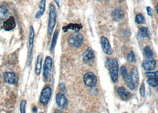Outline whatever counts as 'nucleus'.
<instances>
[{"label": "nucleus", "mask_w": 158, "mask_h": 113, "mask_svg": "<svg viewBox=\"0 0 158 113\" xmlns=\"http://www.w3.org/2000/svg\"><path fill=\"white\" fill-rule=\"evenodd\" d=\"M106 67L110 72L112 81L117 82L118 77L119 71L117 60L115 58H108L106 61Z\"/></svg>", "instance_id": "1"}, {"label": "nucleus", "mask_w": 158, "mask_h": 113, "mask_svg": "<svg viewBox=\"0 0 158 113\" xmlns=\"http://www.w3.org/2000/svg\"><path fill=\"white\" fill-rule=\"evenodd\" d=\"M56 11L55 6L53 4H51L49 6V19L48 23V33L49 35H51L53 32L54 29L56 26Z\"/></svg>", "instance_id": "2"}, {"label": "nucleus", "mask_w": 158, "mask_h": 113, "mask_svg": "<svg viewBox=\"0 0 158 113\" xmlns=\"http://www.w3.org/2000/svg\"><path fill=\"white\" fill-rule=\"evenodd\" d=\"M84 37L81 33L75 32L73 33L69 37L68 41L72 47L75 48H79L83 44Z\"/></svg>", "instance_id": "3"}, {"label": "nucleus", "mask_w": 158, "mask_h": 113, "mask_svg": "<svg viewBox=\"0 0 158 113\" xmlns=\"http://www.w3.org/2000/svg\"><path fill=\"white\" fill-rule=\"evenodd\" d=\"M35 37V32L33 26H31L29 30V39H28V43H29V52H28V56H27V65H30L32 63V52H33V40Z\"/></svg>", "instance_id": "4"}, {"label": "nucleus", "mask_w": 158, "mask_h": 113, "mask_svg": "<svg viewBox=\"0 0 158 113\" xmlns=\"http://www.w3.org/2000/svg\"><path fill=\"white\" fill-rule=\"evenodd\" d=\"M83 81L87 86L89 88H94L97 83V77L93 72H89L84 75Z\"/></svg>", "instance_id": "5"}, {"label": "nucleus", "mask_w": 158, "mask_h": 113, "mask_svg": "<svg viewBox=\"0 0 158 113\" xmlns=\"http://www.w3.org/2000/svg\"><path fill=\"white\" fill-rule=\"evenodd\" d=\"M52 67V60L51 57L47 56L45 60L43 68V76L45 79H48L51 76Z\"/></svg>", "instance_id": "6"}, {"label": "nucleus", "mask_w": 158, "mask_h": 113, "mask_svg": "<svg viewBox=\"0 0 158 113\" xmlns=\"http://www.w3.org/2000/svg\"><path fill=\"white\" fill-rule=\"evenodd\" d=\"M52 94V90L50 87L47 86L42 90L40 97V103L44 105H46L49 103Z\"/></svg>", "instance_id": "7"}, {"label": "nucleus", "mask_w": 158, "mask_h": 113, "mask_svg": "<svg viewBox=\"0 0 158 113\" xmlns=\"http://www.w3.org/2000/svg\"><path fill=\"white\" fill-rule=\"evenodd\" d=\"M101 47L103 51L105 54L111 56L113 53V50L111 47L110 41L105 36H102L101 37Z\"/></svg>", "instance_id": "8"}, {"label": "nucleus", "mask_w": 158, "mask_h": 113, "mask_svg": "<svg viewBox=\"0 0 158 113\" xmlns=\"http://www.w3.org/2000/svg\"><path fill=\"white\" fill-rule=\"evenodd\" d=\"M4 81L10 85H15L18 82V77L16 74L11 72H7L4 74L3 76Z\"/></svg>", "instance_id": "9"}, {"label": "nucleus", "mask_w": 158, "mask_h": 113, "mask_svg": "<svg viewBox=\"0 0 158 113\" xmlns=\"http://www.w3.org/2000/svg\"><path fill=\"white\" fill-rule=\"evenodd\" d=\"M143 69L148 72H150L156 69V61L155 60H144L143 62Z\"/></svg>", "instance_id": "10"}, {"label": "nucleus", "mask_w": 158, "mask_h": 113, "mask_svg": "<svg viewBox=\"0 0 158 113\" xmlns=\"http://www.w3.org/2000/svg\"><path fill=\"white\" fill-rule=\"evenodd\" d=\"M56 102L59 107L64 108L68 105V101L63 94L58 93L56 96Z\"/></svg>", "instance_id": "11"}, {"label": "nucleus", "mask_w": 158, "mask_h": 113, "mask_svg": "<svg viewBox=\"0 0 158 113\" xmlns=\"http://www.w3.org/2000/svg\"><path fill=\"white\" fill-rule=\"evenodd\" d=\"M16 23L13 17H10L3 23V28L6 31H10L14 29L16 27Z\"/></svg>", "instance_id": "12"}, {"label": "nucleus", "mask_w": 158, "mask_h": 113, "mask_svg": "<svg viewBox=\"0 0 158 113\" xmlns=\"http://www.w3.org/2000/svg\"><path fill=\"white\" fill-rule=\"evenodd\" d=\"M112 16L114 19V20L116 22H120L123 20L124 16V11L121 8H115L112 14Z\"/></svg>", "instance_id": "13"}, {"label": "nucleus", "mask_w": 158, "mask_h": 113, "mask_svg": "<svg viewBox=\"0 0 158 113\" xmlns=\"http://www.w3.org/2000/svg\"><path fill=\"white\" fill-rule=\"evenodd\" d=\"M119 97L123 100H128L131 96V94L129 90L124 87H119L117 90Z\"/></svg>", "instance_id": "14"}, {"label": "nucleus", "mask_w": 158, "mask_h": 113, "mask_svg": "<svg viewBox=\"0 0 158 113\" xmlns=\"http://www.w3.org/2000/svg\"><path fill=\"white\" fill-rule=\"evenodd\" d=\"M95 57V54L93 51V49L91 48H88L84 52L83 54V60L85 62L89 61L94 59Z\"/></svg>", "instance_id": "15"}, {"label": "nucleus", "mask_w": 158, "mask_h": 113, "mask_svg": "<svg viewBox=\"0 0 158 113\" xmlns=\"http://www.w3.org/2000/svg\"><path fill=\"white\" fill-rule=\"evenodd\" d=\"M43 60V54L40 53L37 57L35 65V73L36 75H40L42 70V63Z\"/></svg>", "instance_id": "16"}, {"label": "nucleus", "mask_w": 158, "mask_h": 113, "mask_svg": "<svg viewBox=\"0 0 158 113\" xmlns=\"http://www.w3.org/2000/svg\"><path fill=\"white\" fill-rule=\"evenodd\" d=\"M81 28H82V26L81 24L71 23V24H69L63 27V30L64 32H67L70 29L75 31L76 32H79V30L81 29Z\"/></svg>", "instance_id": "17"}, {"label": "nucleus", "mask_w": 158, "mask_h": 113, "mask_svg": "<svg viewBox=\"0 0 158 113\" xmlns=\"http://www.w3.org/2000/svg\"><path fill=\"white\" fill-rule=\"evenodd\" d=\"M45 4L46 1L45 0H41L39 3V8L40 11H38V13L35 15L36 19H40L41 17L43 16L45 10Z\"/></svg>", "instance_id": "18"}, {"label": "nucleus", "mask_w": 158, "mask_h": 113, "mask_svg": "<svg viewBox=\"0 0 158 113\" xmlns=\"http://www.w3.org/2000/svg\"><path fill=\"white\" fill-rule=\"evenodd\" d=\"M129 75L130 76L132 80L134 82L135 86H137L139 82V74L138 73L137 69L136 68H134Z\"/></svg>", "instance_id": "19"}, {"label": "nucleus", "mask_w": 158, "mask_h": 113, "mask_svg": "<svg viewBox=\"0 0 158 113\" xmlns=\"http://www.w3.org/2000/svg\"><path fill=\"white\" fill-rule=\"evenodd\" d=\"M149 29L148 27H142L139 29V36L141 38H146L149 37Z\"/></svg>", "instance_id": "20"}, {"label": "nucleus", "mask_w": 158, "mask_h": 113, "mask_svg": "<svg viewBox=\"0 0 158 113\" xmlns=\"http://www.w3.org/2000/svg\"><path fill=\"white\" fill-rule=\"evenodd\" d=\"M126 82L127 85V86L131 89V90H135V83L132 80L131 77H130V76L128 74V76L126 78Z\"/></svg>", "instance_id": "21"}, {"label": "nucleus", "mask_w": 158, "mask_h": 113, "mask_svg": "<svg viewBox=\"0 0 158 113\" xmlns=\"http://www.w3.org/2000/svg\"><path fill=\"white\" fill-rule=\"evenodd\" d=\"M8 11L7 8L4 6H0V20L6 19L8 16Z\"/></svg>", "instance_id": "22"}, {"label": "nucleus", "mask_w": 158, "mask_h": 113, "mask_svg": "<svg viewBox=\"0 0 158 113\" xmlns=\"http://www.w3.org/2000/svg\"><path fill=\"white\" fill-rule=\"evenodd\" d=\"M143 53H144V56H146V58H152L153 56V52L152 50L148 46L144 48Z\"/></svg>", "instance_id": "23"}, {"label": "nucleus", "mask_w": 158, "mask_h": 113, "mask_svg": "<svg viewBox=\"0 0 158 113\" xmlns=\"http://www.w3.org/2000/svg\"><path fill=\"white\" fill-rule=\"evenodd\" d=\"M148 83L152 87L158 86V77H150L148 80Z\"/></svg>", "instance_id": "24"}, {"label": "nucleus", "mask_w": 158, "mask_h": 113, "mask_svg": "<svg viewBox=\"0 0 158 113\" xmlns=\"http://www.w3.org/2000/svg\"><path fill=\"white\" fill-rule=\"evenodd\" d=\"M58 32H56L53 35L52 37V42H51V50L53 51L56 46V41H57V38H58Z\"/></svg>", "instance_id": "25"}, {"label": "nucleus", "mask_w": 158, "mask_h": 113, "mask_svg": "<svg viewBox=\"0 0 158 113\" xmlns=\"http://www.w3.org/2000/svg\"><path fill=\"white\" fill-rule=\"evenodd\" d=\"M135 21L137 24H143L145 22V19L142 14H139L135 17Z\"/></svg>", "instance_id": "26"}, {"label": "nucleus", "mask_w": 158, "mask_h": 113, "mask_svg": "<svg viewBox=\"0 0 158 113\" xmlns=\"http://www.w3.org/2000/svg\"><path fill=\"white\" fill-rule=\"evenodd\" d=\"M120 74H121V76L123 77V78L126 79V78L128 76V74L127 68L125 66H121V68H120Z\"/></svg>", "instance_id": "27"}, {"label": "nucleus", "mask_w": 158, "mask_h": 113, "mask_svg": "<svg viewBox=\"0 0 158 113\" xmlns=\"http://www.w3.org/2000/svg\"><path fill=\"white\" fill-rule=\"evenodd\" d=\"M127 60L130 63H133L135 61V55L134 52L131 51L127 55Z\"/></svg>", "instance_id": "28"}, {"label": "nucleus", "mask_w": 158, "mask_h": 113, "mask_svg": "<svg viewBox=\"0 0 158 113\" xmlns=\"http://www.w3.org/2000/svg\"><path fill=\"white\" fill-rule=\"evenodd\" d=\"M26 101L25 100H23L20 104V112L22 113H24L26 112Z\"/></svg>", "instance_id": "29"}, {"label": "nucleus", "mask_w": 158, "mask_h": 113, "mask_svg": "<svg viewBox=\"0 0 158 113\" xmlns=\"http://www.w3.org/2000/svg\"><path fill=\"white\" fill-rule=\"evenodd\" d=\"M146 75L149 77H158V70L154 72H146Z\"/></svg>", "instance_id": "30"}, {"label": "nucleus", "mask_w": 158, "mask_h": 113, "mask_svg": "<svg viewBox=\"0 0 158 113\" xmlns=\"http://www.w3.org/2000/svg\"><path fill=\"white\" fill-rule=\"evenodd\" d=\"M140 94L143 97L145 96V85H144V83L143 82L140 86Z\"/></svg>", "instance_id": "31"}, {"label": "nucleus", "mask_w": 158, "mask_h": 113, "mask_svg": "<svg viewBox=\"0 0 158 113\" xmlns=\"http://www.w3.org/2000/svg\"><path fill=\"white\" fill-rule=\"evenodd\" d=\"M146 10H147V13L149 16H152L153 15V10L152 8H151L150 7H148L146 8Z\"/></svg>", "instance_id": "32"}, {"label": "nucleus", "mask_w": 158, "mask_h": 113, "mask_svg": "<svg viewBox=\"0 0 158 113\" xmlns=\"http://www.w3.org/2000/svg\"><path fill=\"white\" fill-rule=\"evenodd\" d=\"M60 86H61V89L64 92H66V90L65 89V86H64V84H61Z\"/></svg>", "instance_id": "33"}, {"label": "nucleus", "mask_w": 158, "mask_h": 113, "mask_svg": "<svg viewBox=\"0 0 158 113\" xmlns=\"http://www.w3.org/2000/svg\"><path fill=\"white\" fill-rule=\"evenodd\" d=\"M37 110H38V108H37L36 107H35L33 108V112L36 113V112H37Z\"/></svg>", "instance_id": "34"}, {"label": "nucleus", "mask_w": 158, "mask_h": 113, "mask_svg": "<svg viewBox=\"0 0 158 113\" xmlns=\"http://www.w3.org/2000/svg\"><path fill=\"white\" fill-rule=\"evenodd\" d=\"M156 13L158 14V3L156 6Z\"/></svg>", "instance_id": "35"}, {"label": "nucleus", "mask_w": 158, "mask_h": 113, "mask_svg": "<svg viewBox=\"0 0 158 113\" xmlns=\"http://www.w3.org/2000/svg\"><path fill=\"white\" fill-rule=\"evenodd\" d=\"M96 1H99V0H96Z\"/></svg>", "instance_id": "36"}, {"label": "nucleus", "mask_w": 158, "mask_h": 113, "mask_svg": "<svg viewBox=\"0 0 158 113\" xmlns=\"http://www.w3.org/2000/svg\"></svg>", "instance_id": "37"}]
</instances>
